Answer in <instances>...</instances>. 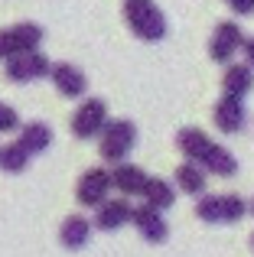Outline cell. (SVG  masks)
Returning <instances> with one entry per match:
<instances>
[{"mask_svg": "<svg viewBox=\"0 0 254 257\" xmlns=\"http://www.w3.org/2000/svg\"><path fill=\"white\" fill-rule=\"evenodd\" d=\"M124 20L144 43H160L166 36V17L153 0H124Z\"/></svg>", "mask_w": 254, "mask_h": 257, "instance_id": "obj_1", "label": "cell"}, {"mask_svg": "<svg viewBox=\"0 0 254 257\" xmlns=\"http://www.w3.org/2000/svg\"><path fill=\"white\" fill-rule=\"evenodd\" d=\"M98 137H101V147H98L101 160L117 166V163H124V157L134 150V144H137V127H134V120H124V117L108 120Z\"/></svg>", "mask_w": 254, "mask_h": 257, "instance_id": "obj_2", "label": "cell"}, {"mask_svg": "<svg viewBox=\"0 0 254 257\" xmlns=\"http://www.w3.org/2000/svg\"><path fill=\"white\" fill-rule=\"evenodd\" d=\"M43 43V26L39 23H13L0 30V62L7 59L26 56V52H36Z\"/></svg>", "mask_w": 254, "mask_h": 257, "instance_id": "obj_3", "label": "cell"}, {"mask_svg": "<svg viewBox=\"0 0 254 257\" xmlns=\"http://www.w3.org/2000/svg\"><path fill=\"white\" fill-rule=\"evenodd\" d=\"M104 124H108V104H104L101 98H85L82 104H78V111L72 114V134H75L78 140L98 137V134L104 131Z\"/></svg>", "mask_w": 254, "mask_h": 257, "instance_id": "obj_4", "label": "cell"}, {"mask_svg": "<svg viewBox=\"0 0 254 257\" xmlns=\"http://www.w3.org/2000/svg\"><path fill=\"white\" fill-rule=\"evenodd\" d=\"M7 69L4 75L10 78L13 85H26V82H36V78H46L52 69V62L43 56V52H26V56H17V59H7Z\"/></svg>", "mask_w": 254, "mask_h": 257, "instance_id": "obj_5", "label": "cell"}, {"mask_svg": "<svg viewBox=\"0 0 254 257\" xmlns=\"http://www.w3.org/2000/svg\"><path fill=\"white\" fill-rule=\"evenodd\" d=\"M108 192H111V173L101 170V166L85 170L82 179H78V186H75V199H78V205H85V208H98L108 199Z\"/></svg>", "mask_w": 254, "mask_h": 257, "instance_id": "obj_6", "label": "cell"}, {"mask_svg": "<svg viewBox=\"0 0 254 257\" xmlns=\"http://www.w3.org/2000/svg\"><path fill=\"white\" fill-rule=\"evenodd\" d=\"M241 43H244L241 26L231 23V20H225V23L215 26V33H212V39H209V56L215 59L218 65H222V62L231 65V56L241 49Z\"/></svg>", "mask_w": 254, "mask_h": 257, "instance_id": "obj_7", "label": "cell"}, {"mask_svg": "<svg viewBox=\"0 0 254 257\" xmlns=\"http://www.w3.org/2000/svg\"><path fill=\"white\" fill-rule=\"evenodd\" d=\"M49 78H52V85H56V91L62 94V98H82V94L88 91L85 72L72 62H56L49 69Z\"/></svg>", "mask_w": 254, "mask_h": 257, "instance_id": "obj_8", "label": "cell"}, {"mask_svg": "<svg viewBox=\"0 0 254 257\" xmlns=\"http://www.w3.org/2000/svg\"><path fill=\"white\" fill-rule=\"evenodd\" d=\"M131 221L137 225L140 238H144V241H150V244H163V241L170 238V225H166L163 212H157V208H150V205L134 208Z\"/></svg>", "mask_w": 254, "mask_h": 257, "instance_id": "obj_9", "label": "cell"}, {"mask_svg": "<svg viewBox=\"0 0 254 257\" xmlns=\"http://www.w3.org/2000/svg\"><path fill=\"white\" fill-rule=\"evenodd\" d=\"M212 120L222 134H238L244 127V101H235L228 94L215 101V111H212Z\"/></svg>", "mask_w": 254, "mask_h": 257, "instance_id": "obj_10", "label": "cell"}, {"mask_svg": "<svg viewBox=\"0 0 254 257\" xmlns=\"http://www.w3.org/2000/svg\"><path fill=\"white\" fill-rule=\"evenodd\" d=\"M134 208L127 199H104L101 205H98V215H95V228H101V231H117V228H124L127 221H131Z\"/></svg>", "mask_w": 254, "mask_h": 257, "instance_id": "obj_11", "label": "cell"}, {"mask_svg": "<svg viewBox=\"0 0 254 257\" xmlns=\"http://www.w3.org/2000/svg\"><path fill=\"white\" fill-rule=\"evenodd\" d=\"M176 147H179V153L186 157V163H202V157L209 153V147H212V140H209V134L205 131H199V127H183V131L176 134Z\"/></svg>", "mask_w": 254, "mask_h": 257, "instance_id": "obj_12", "label": "cell"}, {"mask_svg": "<svg viewBox=\"0 0 254 257\" xmlns=\"http://www.w3.org/2000/svg\"><path fill=\"white\" fill-rule=\"evenodd\" d=\"M91 238V221L85 215H69V218L59 225V241H62L65 251H82Z\"/></svg>", "mask_w": 254, "mask_h": 257, "instance_id": "obj_13", "label": "cell"}, {"mask_svg": "<svg viewBox=\"0 0 254 257\" xmlns=\"http://www.w3.org/2000/svg\"><path fill=\"white\" fill-rule=\"evenodd\" d=\"M17 144L23 147L30 157L49 150V147H52V131H49V124H43V120H30V124H23V127H20Z\"/></svg>", "mask_w": 254, "mask_h": 257, "instance_id": "obj_14", "label": "cell"}, {"mask_svg": "<svg viewBox=\"0 0 254 257\" xmlns=\"http://www.w3.org/2000/svg\"><path fill=\"white\" fill-rule=\"evenodd\" d=\"M108 173H111V189H117V192H124V195H140V189H144V182H147V173L134 163H117L114 170H108Z\"/></svg>", "mask_w": 254, "mask_h": 257, "instance_id": "obj_15", "label": "cell"}, {"mask_svg": "<svg viewBox=\"0 0 254 257\" xmlns=\"http://www.w3.org/2000/svg\"><path fill=\"white\" fill-rule=\"evenodd\" d=\"M199 170H202V173H212V176H222V179H231V176L238 173V160L231 157L225 147L212 144L209 153L202 157V163H199Z\"/></svg>", "mask_w": 254, "mask_h": 257, "instance_id": "obj_16", "label": "cell"}, {"mask_svg": "<svg viewBox=\"0 0 254 257\" xmlns=\"http://www.w3.org/2000/svg\"><path fill=\"white\" fill-rule=\"evenodd\" d=\"M140 195H144V205L157 208V212H166V208H173V202H176V189L166 179H150V176H147Z\"/></svg>", "mask_w": 254, "mask_h": 257, "instance_id": "obj_17", "label": "cell"}, {"mask_svg": "<svg viewBox=\"0 0 254 257\" xmlns=\"http://www.w3.org/2000/svg\"><path fill=\"white\" fill-rule=\"evenodd\" d=\"M254 88V72L248 65H228L225 69V94L235 101H244V94H248Z\"/></svg>", "mask_w": 254, "mask_h": 257, "instance_id": "obj_18", "label": "cell"}, {"mask_svg": "<svg viewBox=\"0 0 254 257\" xmlns=\"http://www.w3.org/2000/svg\"><path fill=\"white\" fill-rule=\"evenodd\" d=\"M176 186L189 195H205V173L196 163H183L176 166Z\"/></svg>", "mask_w": 254, "mask_h": 257, "instance_id": "obj_19", "label": "cell"}, {"mask_svg": "<svg viewBox=\"0 0 254 257\" xmlns=\"http://www.w3.org/2000/svg\"><path fill=\"white\" fill-rule=\"evenodd\" d=\"M26 166H30V153H26L17 140L0 147V170L4 173H23Z\"/></svg>", "mask_w": 254, "mask_h": 257, "instance_id": "obj_20", "label": "cell"}, {"mask_svg": "<svg viewBox=\"0 0 254 257\" xmlns=\"http://www.w3.org/2000/svg\"><path fill=\"white\" fill-rule=\"evenodd\" d=\"M196 215L209 225H222V195H202L196 205Z\"/></svg>", "mask_w": 254, "mask_h": 257, "instance_id": "obj_21", "label": "cell"}, {"mask_svg": "<svg viewBox=\"0 0 254 257\" xmlns=\"http://www.w3.org/2000/svg\"><path fill=\"white\" fill-rule=\"evenodd\" d=\"M248 215V202L241 195H222V221H241Z\"/></svg>", "mask_w": 254, "mask_h": 257, "instance_id": "obj_22", "label": "cell"}, {"mask_svg": "<svg viewBox=\"0 0 254 257\" xmlns=\"http://www.w3.org/2000/svg\"><path fill=\"white\" fill-rule=\"evenodd\" d=\"M10 131H20V114L0 101V134H10Z\"/></svg>", "mask_w": 254, "mask_h": 257, "instance_id": "obj_23", "label": "cell"}, {"mask_svg": "<svg viewBox=\"0 0 254 257\" xmlns=\"http://www.w3.org/2000/svg\"><path fill=\"white\" fill-rule=\"evenodd\" d=\"M225 4H228L238 17H251L254 13V0H225Z\"/></svg>", "mask_w": 254, "mask_h": 257, "instance_id": "obj_24", "label": "cell"}, {"mask_svg": "<svg viewBox=\"0 0 254 257\" xmlns=\"http://www.w3.org/2000/svg\"><path fill=\"white\" fill-rule=\"evenodd\" d=\"M241 49H244V56H248V62H244V65H248V69L254 72V36L244 39V43H241Z\"/></svg>", "mask_w": 254, "mask_h": 257, "instance_id": "obj_25", "label": "cell"}, {"mask_svg": "<svg viewBox=\"0 0 254 257\" xmlns=\"http://www.w3.org/2000/svg\"><path fill=\"white\" fill-rule=\"evenodd\" d=\"M251 215H254V202H251Z\"/></svg>", "mask_w": 254, "mask_h": 257, "instance_id": "obj_26", "label": "cell"}, {"mask_svg": "<svg viewBox=\"0 0 254 257\" xmlns=\"http://www.w3.org/2000/svg\"><path fill=\"white\" fill-rule=\"evenodd\" d=\"M251 247H254V238H251Z\"/></svg>", "mask_w": 254, "mask_h": 257, "instance_id": "obj_27", "label": "cell"}]
</instances>
